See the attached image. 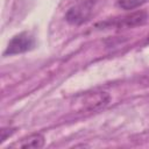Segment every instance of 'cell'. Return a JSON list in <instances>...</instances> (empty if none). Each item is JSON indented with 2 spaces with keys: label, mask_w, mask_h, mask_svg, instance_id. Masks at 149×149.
Instances as JSON below:
<instances>
[{
  "label": "cell",
  "mask_w": 149,
  "mask_h": 149,
  "mask_svg": "<svg viewBox=\"0 0 149 149\" xmlns=\"http://www.w3.org/2000/svg\"><path fill=\"white\" fill-rule=\"evenodd\" d=\"M109 94L107 92H85L83 94H78L72 105L74 106V109L83 112H94L100 108H104L109 102Z\"/></svg>",
  "instance_id": "6da1fadb"
},
{
  "label": "cell",
  "mask_w": 149,
  "mask_h": 149,
  "mask_svg": "<svg viewBox=\"0 0 149 149\" xmlns=\"http://www.w3.org/2000/svg\"><path fill=\"white\" fill-rule=\"evenodd\" d=\"M148 19V13L144 10H137L134 13H130L128 15L108 20L105 22H101L97 24V27L101 28H118V29H125V28H133L136 26L143 24Z\"/></svg>",
  "instance_id": "7a4b0ae2"
},
{
  "label": "cell",
  "mask_w": 149,
  "mask_h": 149,
  "mask_svg": "<svg viewBox=\"0 0 149 149\" xmlns=\"http://www.w3.org/2000/svg\"><path fill=\"white\" fill-rule=\"evenodd\" d=\"M35 47V38L31 34L27 31H22L13 36L3 51V56H13L17 54H22L31 50Z\"/></svg>",
  "instance_id": "3957f363"
},
{
  "label": "cell",
  "mask_w": 149,
  "mask_h": 149,
  "mask_svg": "<svg viewBox=\"0 0 149 149\" xmlns=\"http://www.w3.org/2000/svg\"><path fill=\"white\" fill-rule=\"evenodd\" d=\"M94 0H80L65 14V19L71 24H80L88 20L94 7Z\"/></svg>",
  "instance_id": "277c9868"
},
{
  "label": "cell",
  "mask_w": 149,
  "mask_h": 149,
  "mask_svg": "<svg viewBox=\"0 0 149 149\" xmlns=\"http://www.w3.org/2000/svg\"><path fill=\"white\" fill-rule=\"evenodd\" d=\"M44 136L41 133L30 134L29 136H26L21 139L20 142H16L12 147H20V148H42L44 146Z\"/></svg>",
  "instance_id": "5b68a950"
},
{
  "label": "cell",
  "mask_w": 149,
  "mask_h": 149,
  "mask_svg": "<svg viewBox=\"0 0 149 149\" xmlns=\"http://www.w3.org/2000/svg\"><path fill=\"white\" fill-rule=\"evenodd\" d=\"M148 0H116V5L121 9L130 10V9H135L140 6H142Z\"/></svg>",
  "instance_id": "8992f818"
},
{
  "label": "cell",
  "mask_w": 149,
  "mask_h": 149,
  "mask_svg": "<svg viewBox=\"0 0 149 149\" xmlns=\"http://www.w3.org/2000/svg\"><path fill=\"white\" fill-rule=\"evenodd\" d=\"M7 130H8V128H2L1 129V142H3L8 136H10L15 132V128H10L9 132H7Z\"/></svg>",
  "instance_id": "52a82bcc"
}]
</instances>
